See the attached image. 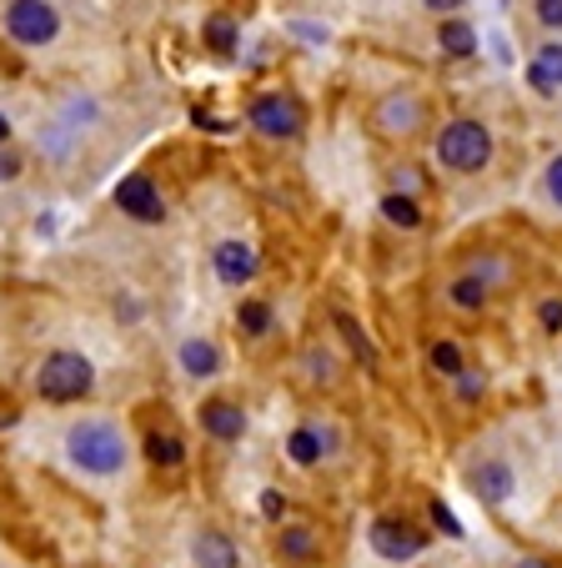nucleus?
Here are the masks:
<instances>
[{"label":"nucleus","instance_id":"1","mask_svg":"<svg viewBox=\"0 0 562 568\" xmlns=\"http://www.w3.org/2000/svg\"><path fill=\"white\" fill-rule=\"evenodd\" d=\"M61 458L85 483H126L136 463V433L106 408H81L61 423Z\"/></svg>","mask_w":562,"mask_h":568},{"label":"nucleus","instance_id":"2","mask_svg":"<svg viewBox=\"0 0 562 568\" xmlns=\"http://www.w3.org/2000/svg\"><path fill=\"white\" fill-rule=\"evenodd\" d=\"M96 363L81 347H51L41 353V363L31 367V397L45 403V408H81L96 397Z\"/></svg>","mask_w":562,"mask_h":568},{"label":"nucleus","instance_id":"3","mask_svg":"<svg viewBox=\"0 0 562 568\" xmlns=\"http://www.w3.org/2000/svg\"><path fill=\"white\" fill-rule=\"evenodd\" d=\"M498 156V136L478 116H452L432 131V161L447 176H478Z\"/></svg>","mask_w":562,"mask_h":568},{"label":"nucleus","instance_id":"4","mask_svg":"<svg viewBox=\"0 0 562 568\" xmlns=\"http://www.w3.org/2000/svg\"><path fill=\"white\" fill-rule=\"evenodd\" d=\"M0 31L21 51H51L65 31V16L55 0H0Z\"/></svg>","mask_w":562,"mask_h":568},{"label":"nucleus","instance_id":"5","mask_svg":"<svg viewBox=\"0 0 562 568\" xmlns=\"http://www.w3.org/2000/svg\"><path fill=\"white\" fill-rule=\"evenodd\" d=\"M462 483H467V494L478 498L482 508H508L512 498H518V488H522L518 463H512L508 453H498V448L472 453V458L462 463Z\"/></svg>","mask_w":562,"mask_h":568},{"label":"nucleus","instance_id":"6","mask_svg":"<svg viewBox=\"0 0 562 568\" xmlns=\"http://www.w3.org/2000/svg\"><path fill=\"white\" fill-rule=\"evenodd\" d=\"M246 126L262 141H297L307 131V111L287 87H266L246 101Z\"/></svg>","mask_w":562,"mask_h":568},{"label":"nucleus","instance_id":"7","mask_svg":"<svg viewBox=\"0 0 562 568\" xmlns=\"http://www.w3.org/2000/svg\"><path fill=\"white\" fill-rule=\"evenodd\" d=\"M367 544H371V554L387 558V564H412V558L427 554L432 534H427L422 524H412V518H402V514H377L367 524Z\"/></svg>","mask_w":562,"mask_h":568},{"label":"nucleus","instance_id":"8","mask_svg":"<svg viewBox=\"0 0 562 568\" xmlns=\"http://www.w3.org/2000/svg\"><path fill=\"white\" fill-rule=\"evenodd\" d=\"M206 262H212V277L222 282L226 292H246L256 277H262V252H256L252 236H216L212 252H206Z\"/></svg>","mask_w":562,"mask_h":568},{"label":"nucleus","instance_id":"9","mask_svg":"<svg viewBox=\"0 0 562 568\" xmlns=\"http://www.w3.org/2000/svg\"><path fill=\"white\" fill-rule=\"evenodd\" d=\"M111 206H116L126 222L136 226H161L171 216L166 206V192L156 186V176L151 172H126L116 186H111Z\"/></svg>","mask_w":562,"mask_h":568},{"label":"nucleus","instance_id":"10","mask_svg":"<svg viewBox=\"0 0 562 568\" xmlns=\"http://www.w3.org/2000/svg\"><path fill=\"white\" fill-rule=\"evenodd\" d=\"M282 453H287L292 468H321V463H331L341 453V428L327 418H302L297 428L287 433V443H282Z\"/></svg>","mask_w":562,"mask_h":568},{"label":"nucleus","instance_id":"11","mask_svg":"<svg viewBox=\"0 0 562 568\" xmlns=\"http://www.w3.org/2000/svg\"><path fill=\"white\" fill-rule=\"evenodd\" d=\"M427 126V101L417 91L397 87V91H382V101L371 106V131L382 141H407Z\"/></svg>","mask_w":562,"mask_h":568},{"label":"nucleus","instance_id":"12","mask_svg":"<svg viewBox=\"0 0 562 568\" xmlns=\"http://www.w3.org/2000/svg\"><path fill=\"white\" fill-rule=\"evenodd\" d=\"M196 428H202V438L216 443V448H236V443L246 438V428H252V418H246L242 397L206 393L202 403H196Z\"/></svg>","mask_w":562,"mask_h":568},{"label":"nucleus","instance_id":"13","mask_svg":"<svg viewBox=\"0 0 562 568\" xmlns=\"http://www.w3.org/2000/svg\"><path fill=\"white\" fill-rule=\"evenodd\" d=\"M136 453L156 473H181V468H186V458H192V448H186V438H181V428L171 418H146V423H141Z\"/></svg>","mask_w":562,"mask_h":568},{"label":"nucleus","instance_id":"14","mask_svg":"<svg viewBox=\"0 0 562 568\" xmlns=\"http://www.w3.org/2000/svg\"><path fill=\"white\" fill-rule=\"evenodd\" d=\"M176 373L186 377L192 387L216 383V377L226 373V353H222V343H216L212 333H186V337L176 343Z\"/></svg>","mask_w":562,"mask_h":568},{"label":"nucleus","instance_id":"15","mask_svg":"<svg viewBox=\"0 0 562 568\" xmlns=\"http://www.w3.org/2000/svg\"><path fill=\"white\" fill-rule=\"evenodd\" d=\"M321 548H327L321 544V528L307 524V518H287V524H276V534H272V554L287 568L321 564Z\"/></svg>","mask_w":562,"mask_h":568},{"label":"nucleus","instance_id":"16","mask_svg":"<svg viewBox=\"0 0 562 568\" xmlns=\"http://www.w3.org/2000/svg\"><path fill=\"white\" fill-rule=\"evenodd\" d=\"M522 81H528V91L542 101L562 97V36H548V41L532 45L528 65H522Z\"/></svg>","mask_w":562,"mask_h":568},{"label":"nucleus","instance_id":"17","mask_svg":"<svg viewBox=\"0 0 562 568\" xmlns=\"http://www.w3.org/2000/svg\"><path fill=\"white\" fill-rule=\"evenodd\" d=\"M492 297H498V292L482 277H472L467 267H457L452 277L442 282V307L452 312V317H482V312L492 307Z\"/></svg>","mask_w":562,"mask_h":568},{"label":"nucleus","instance_id":"18","mask_svg":"<svg viewBox=\"0 0 562 568\" xmlns=\"http://www.w3.org/2000/svg\"><path fill=\"white\" fill-rule=\"evenodd\" d=\"M192 568H242V544H236L222 524H196Z\"/></svg>","mask_w":562,"mask_h":568},{"label":"nucleus","instance_id":"19","mask_svg":"<svg viewBox=\"0 0 562 568\" xmlns=\"http://www.w3.org/2000/svg\"><path fill=\"white\" fill-rule=\"evenodd\" d=\"M232 327L242 343H266V337L276 333V302L262 297V292H242L236 312H232Z\"/></svg>","mask_w":562,"mask_h":568},{"label":"nucleus","instance_id":"20","mask_svg":"<svg viewBox=\"0 0 562 568\" xmlns=\"http://www.w3.org/2000/svg\"><path fill=\"white\" fill-rule=\"evenodd\" d=\"M432 41H437V51L447 55V61H472L478 55V26L467 21V16H447V21H437V31H432Z\"/></svg>","mask_w":562,"mask_h":568},{"label":"nucleus","instance_id":"21","mask_svg":"<svg viewBox=\"0 0 562 568\" xmlns=\"http://www.w3.org/2000/svg\"><path fill=\"white\" fill-rule=\"evenodd\" d=\"M427 367H432L442 383H457V377L472 367V357H467V343L452 333H437L432 343H427Z\"/></svg>","mask_w":562,"mask_h":568},{"label":"nucleus","instance_id":"22","mask_svg":"<svg viewBox=\"0 0 562 568\" xmlns=\"http://www.w3.org/2000/svg\"><path fill=\"white\" fill-rule=\"evenodd\" d=\"M302 377L311 387H337L341 383V353L331 343H307L302 347Z\"/></svg>","mask_w":562,"mask_h":568},{"label":"nucleus","instance_id":"23","mask_svg":"<svg viewBox=\"0 0 562 568\" xmlns=\"http://www.w3.org/2000/svg\"><path fill=\"white\" fill-rule=\"evenodd\" d=\"M331 327H337V337L347 343V353L357 357V363L367 367V373H377V363H382V357H377V343L367 337V327H361V322L351 317V312H341V307L331 312Z\"/></svg>","mask_w":562,"mask_h":568},{"label":"nucleus","instance_id":"24","mask_svg":"<svg viewBox=\"0 0 562 568\" xmlns=\"http://www.w3.org/2000/svg\"><path fill=\"white\" fill-rule=\"evenodd\" d=\"M377 212H382V222L392 226V232H422V222H427L422 196H402V192H382Z\"/></svg>","mask_w":562,"mask_h":568},{"label":"nucleus","instance_id":"25","mask_svg":"<svg viewBox=\"0 0 562 568\" xmlns=\"http://www.w3.org/2000/svg\"><path fill=\"white\" fill-rule=\"evenodd\" d=\"M467 272H472V277H482L492 292L512 287V277H518L508 252H472V257H467Z\"/></svg>","mask_w":562,"mask_h":568},{"label":"nucleus","instance_id":"26","mask_svg":"<svg viewBox=\"0 0 562 568\" xmlns=\"http://www.w3.org/2000/svg\"><path fill=\"white\" fill-rule=\"evenodd\" d=\"M202 41H206V51H216V55H232L236 51V41H242V26L232 21V16H206V26H202Z\"/></svg>","mask_w":562,"mask_h":568},{"label":"nucleus","instance_id":"27","mask_svg":"<svg viewBox=\"0 0 562 568\" xmlns=\"http://www.w3.org/2000/svg\"><path fill=\"white\" fill-rule=\"evenodd\" d=\"M532 322H538V333L552 337V343L562 337V292H558V287H552V292H538V302H532Z\"/></svg>","mask_w":562,"mask_h":568},{"label":"nucleus","instance_id":"28","mask_svg":"<svg viewBox=\"0 0 562 568\" xmlns=\"http://www.w3.org/2000/svg\"><path fill=\"white\" fill-rule=\"evenodd\" d=\"M447 387H452L457 408H478L482 397H488V387H492V383H488V367H478V363H472L462 377H457V383H447Z\"/></svg>","mask_w":562,"mask_h":568},{"label":"nucleus","instance_id":"29","mask_svg":"<svg viewBox=\"0 0 562 568\" xmlns=\"http://www.w3.org/2000/svg\"><path fill=\"white\" fill-rule=\"evenodd\" d=\"M538 196L552 206V212H562V151H552L548 161H542V176H538Z\"/></svg>","mask_w":562,"mask_h":568},{"label":"nucleus","instance_id":"30","mask_svg":"<svg viewBox=\"0 0 562 568\" xmlns=\"http://www.w3.org/2000/svg\"><path fill=\"white\" fill-rule=\"evenodd\" d=\"M25 176V151L21 146H0V186H16Z\"/></svg>","mask_w":562,"mask_h":568},{"label":"nucleus","instance_id":"31","mask_svg":"<svg viewBox=\"0 0 562 568\" xmlns=\"http://www.w3.org/2000/svg\"><path fill=\"white\" fill-rule=\"evenodd\" d=\"M532 21L548 36H562V0H532Z\"/></svg>","mask_w":562,"mask_h":568},{"label":"nucleus","instance_id":"32","mask_svg":"<svg viewBox=\"0 0 562 568\" xmlns=\"http://www.w3.org/2000/svg\"><path fill=\"white\" fill-rule=\"evenodd\" d=\"M387 192H402V196H422V172H417L412 161H402V166H392V186Z\"/></svg>","mask_w":562,"mask_h":568},{"label":"nucleus","instance_id":"33","mask_svg":"<svg viewBox=\"0 0 562 568\" xmlns=\"http://www.w3.org/2000/svg\"><path fill=\"white\" fill-rule=\"evenodd\" d=\"M262 518L266 524H287V494L282 488H266L262 494Z\"/></svg>","mask_w":562,"mask_h":568},{"label":"nucleus","instance_id":"34","mask_svg":"<svg viewBox=\"0 0 562 568\" xmlns=\"http://www.w3.org/2000/svg\"><path fill=\"white\" fill-rule=\"evenodd\" d=\"M417 6H422L427 16H437V21H447V16H457L467 6V0H417Z\"/></svg>","mask_w":562,"mask_h":568},{"label":"nucleus","instance_id":"35","mask_svg":"<svg viewBox=\"0 0 562 568\" xmlns=\"http://www.w3.org/2000/svg\"><path fill=\"white\" fill-rule=\"evenodd\" d=\"M16 136H21V126H16L11 111L0 106V146H16Z\"/></svg>","mask_w":562,"mask_h":568},{"label":"nucleus","instance_id":"36","mask_svg":"<svg viewBox=\"0 0 562 568\" xmlns=\"http://www.w3.org/2000/svg\"><path fill=\"white\" fill-rule=\"evenodd\" d=\"M432 524H437V528H447V534H452V538H457V534H462V528H457V524H452V514H447V508H442V504H432Z\"/></svg>","mask_w":562,"mask_h":568},{"label":"nucleus","instance_id":"37","mask_svg":"<svg viewBox=\"0 0 562 568\" xmlns=\"http://www.w3.org/2000/svg\"><path fill=\"white\" fill-rule=\"evenodd\" d=\"M512 568H552L548 558H538V554H522V558H512Z\"/></svg>","mask_w":562,"mask_h":568}]
</instances>
